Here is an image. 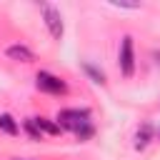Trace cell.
Instances as JSON below:
<instances>
[{"instance_id": "3957f363", "label": "cell", "mask_w": 160, "mask_h": 160, "mask_svg": "<svg viewBox=\"0 0 160 160\" xmlns=\"http://www.w3.org/2000/svg\"><path fill=\"white\" fill-rule=\"evenodd\" d=\"M118 62H120V72L125 78H132V72H135V55H132V38L130 35H125L122 42H120Z\"/></svg>"}, {"instance_id": "30bf717a", "label": "cell", "mask_w": 160, "mask_h": 160, "mask_svg": "<svg viewBox=\"0 0 160 160\" xmlns=\"http://www.w3.org/2000/svg\"><path fill=\"white\" fill-rule=\"evenodd\" d=\"M25 132L32 138V140H42V132H40V128L35 125V120L30 118V120H25Z\"/></svg>"}, {"instance_id": "6da1fadb", "label": "cell", "mask_w": 160, "mask_h": 160, "mask_svg": "<svg viewBox=\"0 0 160 160\" xmlns=\"http://www.w3.org/2000/svg\"><path fill=\"white\" fill-rule=\"evenodd\" d=\"M90 122V110H80V108H65V110H60L58 112V125H60V130L65 128V130H80L82 125H88Z\"/></svg>"}, {"instance_id": "9c48e42d", "label": "cell", "mask_w": 160, "mask_h": 160, "mask_svg": "<svg viewBox=\"0 0 160 160\" xmlns=\"http://www.w3.org/2000/svg\"><path fill=\"white\" fill-rule=\"evenodd\" d=\"M82 70H85V72L92 78V82H100V85L105 82V72H102V70H98L95 65H90V62H82Z\"/></svg>"}, {"instance_id": "ba28073f", "label": "cell", "mask_w": 160, "mask_h": 160, "mask_svg": "<svg viewBox=\"0 0 160 160\" xmlns=\"http://www.w3.org/2000/svg\"><path fill=\"white\" fill-rule=\"evenodd\" d=\"M32 120H35V125L40 128V132L60 135V125H58V122H52V120H48V118H32Z\"/></svg>"}, {"instance_id": "277c9868", "label": "cell", "mask_w": 160, "mask_h": 160, "mask_svg": "<svg viewBox=\"0 0 160 160\" xmlns=\"http://www.w3.org/2000/svg\"><path fill=\"white\" fill-rule=\"evenodd\" d=\"M40 10H42V18H45V25H48L50 35H52L55 40H60V38H62V32H65L60 10H55V8H52V5H48V2H42V5H40Z\"/></svg>"}, {"instance_id": "5b68a950", "label": "cell", "mask_w": 160, "mask_h": 160, "mask_svg": "<svg viewBox=\"0 0 160 160\" xmlns=\"http://www.w3.org/2000/svg\"><path fill=\"white\" fill-rule=\"evenodd\" d=\"M5 55H8L10 60H18V62H32V60H35L32 50L25 48V45H10V48L5 50Z\"/></svg>"}, {"instance_id": "8fae6325", "label": "cell", "mask_w": 160, "mask_h": 160, "mask_svg": "<svg viewBox=\"0 0 160 160\" xmlns=\"http://www.w3.org/2000/svg\"><path fill=\"white\" fill-rule=\"evenodd\" d=\"M15 160H22V158H15Z\"/></svg>"}, {"instance_id": "8992f818", "label": "cell", "mask_w": 160, "mask_h": 160, "mask_svg": "<svg viewBox=\"0 0 160 160\" xmlns=\"http://www.w3.org/2000/svg\"><path fill=\"white\" fill-rule=\"evenodd\" d=\"M150 140H152V125L150 122H142L138 128V132H135V150H145Z\"/></svg>"}, {"instance_id": "7a4b0ae2", "label": "cell", "mask_w": 160, "mask_h": 160, "mask_svg": "<svg viewBox=\"0 0 160 160\" xmlns=\"http://www.w3.org/2000/svg\"><path fill=\"white\" fill-rule=\"evenodd\" d=\"M35 85H38V90L50 92V95H62V92H68L65 80H60L58 75H52V72H48V70H40V72H38Z\"/></svg>"}, {"instance_id": "52a82bcc", "label": "cell", "mask_w": 160, "mask_h": 160, "mask_svg": "<svg viewBox=\"0 0 160 160\" xmlns=\"http://www.w3.org/2000/svg\"><path fill=\"white\" fill-rule=\"evenodd\" d=\"M0 130H2L5 135H18V132H20V128H18V122H15V118H12L10 112H2V115H0Z\"/></svg>"}]
</instances>
